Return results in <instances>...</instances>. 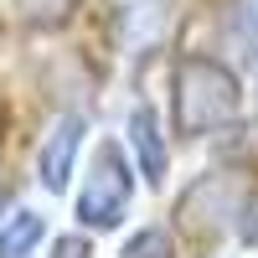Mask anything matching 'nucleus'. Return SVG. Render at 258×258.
<instances>
[{
	"instance_id": "f257e3e1",
	"label": "nucleus",
	"mask_w": 258,
	"mask_h": 258,
	"mask_svg": "<svg viewBox=\"0 0 258 258\" xmlns=\"http://www.w3.org/2000/svg\"><path fill=\"white\" fill-rule=\"evenodd\" d=\"M170 114H176V135L186 140H207L227 124H238L243 114L238 73L217 57H181L176 78H170Z\"/></svg>"
},
{
	"instance_id": "f03ea898",
	"label": "nucleus",
	"mask_w": 258,
	"mask_h": 258,
	"mask_svg": "<svg viewBox=\"0 0 258 258\" xmlns=\"http://www.w3.org/2000/svg\"><path fill=\"white\" fill-rule=\"evenodd\" d=\"M248 207H253V181L243 170H207L181 191L176 227L191 238H222L248 217Z\"/></svg>"
},
{
	"instance_id": "7ed1b4c3",
	"label": "nucleus",
	"mask_w": 258,
	"mask_h": 258,
	"mask_svg": "<svg viewBox=\"0 0 258 258\" xmlns=\"http://www.w3.org/2000/svg\"><path fill=\"white\" fill-rule=\"evenodd\" d=\"M129 197H135V165H129V155L114 140H103L93 150L88 181H83V191H78V222L93 227V232H109V227L124 222Z\"/></svg>"
},
{
	"instance_id": "20e7f679",
	"label": "nucleus",
	"mask_w": 258,
	"mask_h": 258,
	"mask_svg": "<svg viewBox=\"0 0 258 258\" xmlns=\"http://www.w3.org/2000/svg\"><path fill=\"white\" fill-rule=\"evenodd\" d=\"M83 135H88L83 114H68V119L52 124L47 145H41V155H36V176H41V186H47L52 197H57V191H68V176H73V165H78Z\"/></svg>"
},
{
	"instance_id": "39448f33",
	"label": "nucleus",
	"mask_w": 258,
	"mask_h": 258,
	"mask_svg": "<svg viewBox=\"0 0 258 258\" xmlns=\"http://www.w3.org/2000/svg\"><path fill=\"white\" fill-rule=\"evenodd\" d=\"M129 150H135L140 176H145L150 186H160V181H165V170H170V145H165V135H160L155 109H145V103L129 114Z\"/></svg>"
},
{
	"instance_id": "423d86ee",
	"label": "nucleus",
	"mask_w": 258,
	"mask_h": 258,
	"mask_svg": "<svg viewBox=\"0 0 258 258\" xmlns=\"http://www.w3.org/2000/svg\"><path fill=\"white\" fill-rule=\"evenodd\" d=\"M222 52L238 68H258V0H222Z\"/></svg>"
},
{
	"instance_id": "0eeeda50",
	"label": "nucleus",
	"mask_w": 258,
	"mask_h": 258,
	"mask_svg": "<svg viewBox=\"0 0 258 258\" xmlns=\"http://www.w3.org/2000/svg\"><path fill=\"white\" fill-rule=\"evenodd\" d=\"M41 238H47V217H41V212H16V217L0 227V258H26Z\"/></svg>"
},
{
	"instance_id": "6e6552de",
	"label": "nucleus",
	"mask_w": 258,
	"mask_h": 258,
	"mask_svg": "<svg viewBox=\"0 0 258 258\" xmlns=\"http://www.w3.org/2000/svg\"><path fill=\"white\" fill-rule=\"evenodd\" d=\"M16 11L26 26H62V21H73L78 0H16Z\"/></svg>"
},
{
	"instance_id": "1a4fd4ad",
	"label": "nucleus",
	"mask_w": 258,
	"mask_h": 258,
	"mask_svg": "<svg viewBox=\"0 0 258 258\" xmlns=\"http://www.w3.org/2000/svg\"><path fill=\"white\" fill-rule=\"evenodd\" d=\"M119 258H176V243H170V232H165V227H140L135 238L124 243Z\"/></svg>"
},
{
	"instance_id": "9d476101",
	"label": "nucleus",
	"mask_w": 258,
	"mask_h": 258,
	"mask_svg": "<svg viewBox=\"0 0 258 258\" xmlns=\"http://www.w3.org/2000/svg\"><path fill=\"white\" fill-rule=\"evenodd\" d=\"M52 258H93V243L83 238V232H68V238L52 243Z\"/></svg>"
},
{
	"instance_id": "9b49d317",
	"label": "nucleus",
	"mask_w": 258,
	"mask_h": 258,
	"mask_svg": "<svg viewBox=\"0 0 258 258\" xmlns=\"http://www.w3.org/2000/svg\"><path fill=\"white\" fill-rule=\"evenodd\" d=\"M238 238H243V243H253V248H258V212H253V207H248V217H243V222H238Z\"/></svg>"
},
{
	"instance_id": "f8f14e48",
	"label": "nucleus",
	"mask_w": 258,
	"mask_h": 258,
	"mask_svg": "<svg viewBox=\"0 0 258 258\" xmlns=\"http://www.w3.org/2000/svg\"><path fill=\"white\" fill-rule=\"evenodd\" d=\"M6 207H11V197H6V191H0V212H6Z\"/></svg>"
}]
</instances>
